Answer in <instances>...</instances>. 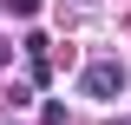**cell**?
I'll list each match as a JSON object with an SVG mask.
<instances>
[{
    "label": "cell",
    "instance_id": "6da1fadb",
    "mask_svg": "<svg viewBox=\"0 0 131 125\" xmlns=\"http://www.w3.org/2000/svg\"><path fill=\"white\" fill-rule=\"evenodd\" d=\"M79 92H85V99H118V92H125V73H118L112 59H98V66L79 73Z\"/></svg>",
    "mask_w": 131,
    "mask_h": 125
},
{
    "label": "cell",
    "instance_id": "7a4b0ae2",
    "mask_svg": "<svg viewBox=\"0 0 131 125\" xmlns=\"http://www.w3.org/2000/svg\"><path fill=\"white\" fill-rule=\"evenodd\" d=\"M0 7H7V13H20V20H33V13H39V0H0Z\"/></svg>",
    "mask_w": 131,
    "mask_h": 125
},
{
    "label": "cell",
    "instance_id": "3957f363",
    "mask_svg": "<svg viewBox=\"0 0 131 125\" xmlns=\"http://www.w3.org/2000/svg\"><path fill=\"white\" fill-rule=\"evenodd\" d=\"M7 59H13V46H0V66H7Z\"/></svg>",
    "mask_w": 131,
    "mask_h": 125
}]
</instances>
